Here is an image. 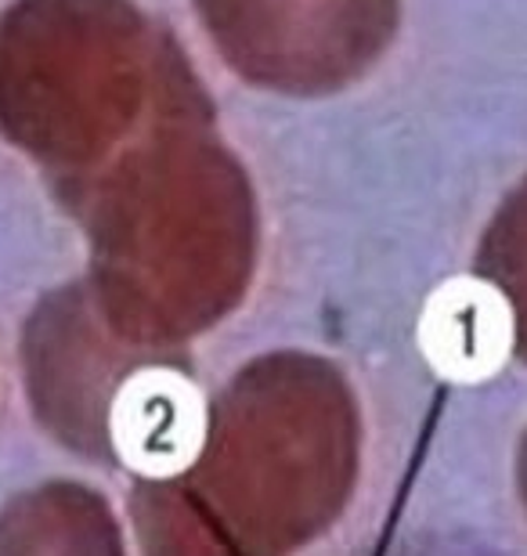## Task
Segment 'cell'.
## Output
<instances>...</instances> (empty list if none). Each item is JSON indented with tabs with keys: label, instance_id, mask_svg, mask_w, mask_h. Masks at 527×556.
I'll return each mask as SVG.
<instances>
[{
	"label": "cell",
	"instance_id": "6da1fadb",
	"mask_svg": "<svg viewBox=\"0 0 527 556\" xmlns=\"http://www.w3.org/2000/svg\"><path fill=\"white\" fill-rule=\"evenodd\" d=\"M112 438L123 463L141 473H177L203 441V402L174 372H138L112 405Z\"/></svg>",
	"mask_w": 527,
	"mask_h": 556
},
{
	"label": "cell",
	"instance_id": "7a4b0ae2",
	"mask_svg": "<svg viewBox=\"0 0 527 556\" xmlns=\"http://www.w3.org/2000/svg\"><path fill=\"white\" fill-rule=\"evenodd\" d=\"M510 307L488 282H448L426 307L423 348L441 376H488L510 351Z\"/></svg>",
	"mask_w": 527,
	"mask_h": 556
}]
</instances>
